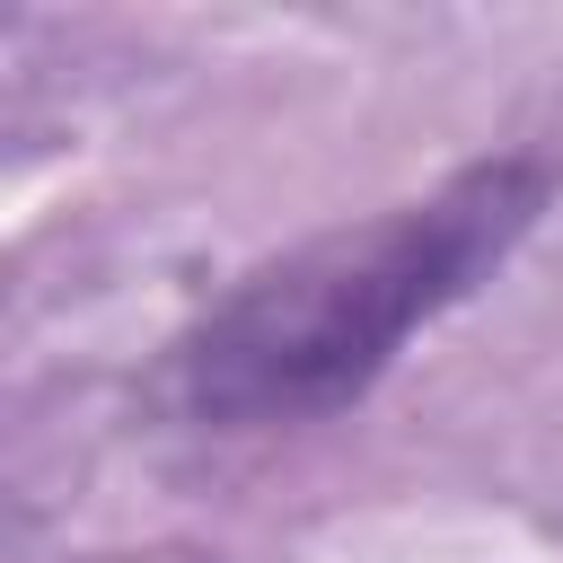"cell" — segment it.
I'll use <instances>...</instances> for the list:
<instances>
[{
	"instance_id": "1",
	"label": "cell",
	"mask_w": 563,
	"mask_h": 563,
	"mask_svg": "<svg viewBox=\"0 0 563 563\" xmlns=\"http://www.w3.org/2000/svg\"><path fill=\"white\" fill-rule=\"evenodd\" d=\"M545 194H554L545 158H475L378 220H343L255 264L176 343L185 405L229 431L343 413L387 378V361L431 317H449L466 290L501 273V255L537 229Z\"/></svg>"
}]
</instances>
